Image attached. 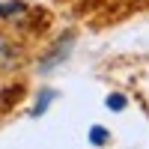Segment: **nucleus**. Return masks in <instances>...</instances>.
I'll return each mask as SVG.
<instances>
[{"label":"nucleus","instance_id":"nucleus-1","mask_svg":"<svg viewBox=\"0 0 149 149\" xmlns=\"http://www.w3.org/2000/svg\"><path fill=\"white\" fill-rule=\"evenodd\" d=\"M72 45H74V33H63V36H60V39L54 42V48L45 54V60L39 63V69H42V72H51L54 66H60V63H63V60L69 57Z\"/></svg>","mask_w":149,"mask_h":149},{"label":"nucleus","instance_id":"nucleus-2","mask_svg":"<svg viewBox=\"0 0 149 149\" xmlns=\"http://www.w3.org/2000/svg\"><path fill=\"white\" fill-rule=\"evenodd\" d=\"M24 84H12L3 90V95H0V102H3V110H12L15 104H21V98H24Z\"/></svg>","mask_w":149,"mask_h":149},{"label":"nucleus","instance_id":"nucleus-3","mask_svg":"<svg viewBox=\"0 0 149 149\" xmlns=\"http://www.w3.org/2000/svg\"><path fill=\"white\" fill-rule=\"evenodd\" d=\"M51 98H54V90H42V93H39V98H36L33 116H42L45 110H48V104H51Z\"/></svg>","mask_w":149,"mask_h":149},{"label":"nucleus","instance_id":"nucleus-4","mask_svg":"<svg viewBox=\"0 0 149 149\" xmlns=\"http://www.w3.org/2000/svg\"><path fill=\"white\" fill-rule=\"evenodd\" d=\"M90 143H95V146L107 143V131H104L102 125H93V128H90Z\"/></svg>","mask_w":149,"mask_h":149},{"label":"nucleus","instance_id":"nucleus-5","mask_svg":"<svg viewBox=\"0 0 149 149\" xmlns=\"http://www.w3.org/2000/svg\"><path fill=\"white\" fill-rule=\"evenodd\" d=\"M107 107L110 110H122V107H125V95H122V93H110L107 95Z\"/></svg>","mask_w":149,"mask_h":149},{"label":"nucleus","instance_id":"nucleus-6","mask_svg":"<svg viewBox=\"0 0 149 149\" xmlns=\"http://www.w3.org/2000/svg\"><path fill=\"white\" fill-rule=\"evenodd\" d=\"M12 54H15V48H12V42L6 39L3 33H0V63H3L6 57H12Z\"/></svg>","mask_w":149,"mask_h":149}]
</instances>
